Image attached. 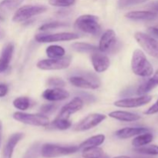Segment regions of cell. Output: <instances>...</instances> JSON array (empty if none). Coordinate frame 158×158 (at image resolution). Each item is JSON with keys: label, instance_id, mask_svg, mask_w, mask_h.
<instances>
[{"label": "cell", "instance_id": "obj_25", "mask_svg": "<svg viewBox=\"0 0 158 158\" xmlns=\"http://www.w3.org/2000/svg\"><path fill=\"white\" fill-rule=\"evenodd\" d=\"M46 52L49 58L55 59L64 56L66 51L64 48L62 46H58V45H52L46 48Z\"/></svg>", "mask_w": 158, "mask_h": 158}, {"label": "cell", "instance_id": "obj_26", "mask_svg": "<svg viewBox=\"0 0 158 158\" xmlns=\"http://www.w3.org/2000/svg\"><path fill=\"white\" fill-rule=\"evenodd\" d=\"M24 0H2L0 2V11L2 12H9L17 9Z\"/></svg>", "mask_w": 158, "mask_h": 158}, {"label": "cell", "instance_id": "obj_34", "mask_svg": "<svg viewBox=\"0 0 158 158\" xmlns=\"http://www.w3.org/2000/svg\"><path fill=\"white\" fill-rule=\"evenodd\" d=\"M148 0H119L118 6L120 8H126L128 6H135L147 2Z\"/></svg>", "mask_w": 158, "mask_h": 158}, {"label": "cell", "instance_id": "obj_33", "mask_svg": "<svg viewBox=\"0 0 158 158\" xmlns=\"http://www.w3.org/2000/svg\"><path fill=\"white\" fill-rule=\"evenodd\" d=\"M49 4L57 7H69L75 4L76 0H49Z\"/></svg>", "mask_w": 158, "mask_h": 158}, {"label": "cell", "instance_id": "obj_27", "mask_svg": "<svg viewBox=\"0 0 158 158\" xmlns=\"http://www.w3.org/2000/svg\"><path fill=\"white\" fill-rule=\"evenodd\" d=\"M71 46L74 50L80 52H91L93 53V52L100 51L97 46L86 43H74Z\"/></svg>", "mask_w": 158, "mask_h": 158}, {"label": "cell", "instance_id": "obj_14", "mask_svg": "<svg viewBox=\"0 0 158 158\" xmlns=\"http://www.w3.org/2000/svg\"><path fill=\"white\" fill-rule=\"evenodd\" d=\"M99 52H93L91 56V62L96 72L103 73L107 70L110 62L108 56Z\"/></svg>", "mask_w": 158, "mask_h": 158}, {"label": "cell", "instance_id": "obj_8", "mask_svg": "<svg viewBox=\"0 0 158 158\" xmlns=\"http://www.w3.org/2000/svg\"><path fill=\"white\" fill-rule=\"evenodd\" d=\"M70 56H63L60 58L46 59L40 60L37 63L36 66L42 70H60L67 69L71 64Z\"/></svg>", "mask_w": 158, "mask_h": 158}, {"label": "cell", "instance_id": "obj_9", "mask_svg": "<svg viewBox=\"0 0 158 158\" xmlns=\"http://www.w3.org/2000/svg\"><path fill=\"white\" fill-rule=\"evenodd\" d=\"M106 118V116L101 114H91L80 120L74 127V131H86L93 129L97 125L100 124Z\"/></svg>", "mask_w": 158, "mask_h": 158}, {"label": "cell", "instance_id": "obj_28", "mask_svg": "<svg viewBox=\"0 0 158 158\" xmlns=\"http://www.w3.org/2000/svg\"><path fill=\"white\" fill-rule=\"evenodd\" d=\"M135 152L140 154H144V155H151L156 156L158 155V146L157 145H145V146L135 148L134 150Z\"/></svg>", "mask_w": 158, "mask_h": 158}, {"label": "cell", "instance_id": "obj_3", "mask_svg": "<svg viewBox=\"0 0 158 158\" xmlns=\"http://www.w3.org/2000/svg\"><path fill=\"white\" fill-rule=\"evenodd\" d=\"M80 150L79 146H62L53 143L42 145L41 156L44 158H56L75 154Z\"/></svg>", "mask_w": 158, "mask_h": 158}, {"label": "cell", "instance_id": "obj_37", "mask_svg": "<svg viewBox=\"0 0 158 158\" xmlns=\"http://www.w3.org/2000/svg\"><path fill=\"white\" fill-rule=\"evenodd\" d=\"M79 97L82 99L83 100V102H87V103H93L96 100L95 97H94L91 94H87V93H81V94H79Z\"/></svg>", "mask_w": 158, "mask_h": 158}, {"label": "cell", "instance_id": "obj_39", "mask_svg": "<svg viewBox=\"0 0 158 158\" xmlns=\"http://www.w3.org/2000/svg\"><path fill=\"white\" fill-rule=\"evenodd\" d=\"M9 88L7 85L6 84H0V97H3L8 94Z\"/></svg>", "mask_w": 158, "mask_h": 158}, {"label": "cell", "instance_id": "obj_23", "mask_svg": "<svg viewBox=\"0 0 158 158\" xmlns=\"http://www.w3.org/2000/svg\"><path fill=\"white\" fill-rule=\"evenodd\" d=\"M82 157L83 158H106L104 151L99 147L83 148Z\"/></svg>", "mask_w": 158, "mask_h": 158}, {"label": "cell", "instance_id": "obj_10", "mask_svg": "<svg viewBox=\"0 0 158 158\" xmlns=\"http://www.w3.org/2000/svg\"><path fill=\"white\" fill-rule=\"evenodd\" d=\"M79 39V35L74 32H59L55 34H39L35 36V40L38 43H53V42L71 41Z\"/></svg>", "mask_w": 158, "mask_h": 158}, {"label": "cell", "instance_id": "obj_1", "mask_svg": "<svg viewBox=\"0 0 158 158\" xmlns=\"http://www.w3.org/2000/svg\"><path fill=\"white\" fill-rule=\"evenodd\" d=\"M131 68L134 74L142 77H151L154 73L151 63L140 49H135L133 52L131 60Z\"/></svg>", "mask_w": 158, "mask_h": 158}, {"label": "cell", "instance_id": "obj_12", "mask_svg": "<svg viewBox=\"0 0 158 158\" xmlns=\"http://www.w3.org/2000/svg\"><path fill=\"white\" fill-rule=\"evenodd\" d=\"M84 102L82 100L80 97H74L73 100L66 105L62 107L61 110H60V114L57 117H60V118L64 119H69V116L73 114H75L77 111L80 110L83 108Z\"/></svg>", "mask_w": 158, "mask_h": 158}, {"label": "cell", "instance_id": "obj_17", "mask_svg": "<svg viewBox=\"0 0 158 158\" xmlns=\"http://www.w3.org/2000/svg\"><path fill=\"white\" fill-rule=\"evenodd\" d=\"M14 46L12 43H8L0 55V73L5 72L9 66L13 55Z\"/></svg>", "mask_w": 158, "mask_h": 158}, {"label": "cell", "instance_id": "obj_15", "mask_svg": "<svg viewBox=\"0 0 158 158\" xmlns=\"http://www.w3.org/2000/svg\"><path fill=\"white\" fill-rule=\"evenodd\" d=\"M42 97L49 101H60L67 99L69 97L68 91L60 87L47 89L43 93Z\"/></svg>", "mask_w": 158, "mask_h": 158}, {"label": "cell", "instance_id": "obj_29", "mask_svg": "<svg viewBox=\"0 0 158 158\" xmlns=\"http://www.w3.org/2000/svg\"><path fill=\"white\" fill-rule=\"evenodd\" d=\"M42 145L40 143H35L29 147L23 158H38L41 156Z\"/></svg>", "mask_w": 158, "mask_h": 158}, {"label": "cell", "instance_id": "obj_4", "mask_svg": "<svg viewBox=\"0 0 158 158\" xmlns=\"http://www.w3.org/2000/svg\"><path fill=\"white\" fill-rule=\"evenodd\" d=\"M75 26L79 30L94 35H100L101 26L99 23L98 17L93 15H83L77 19Z\"/></svg>", "mask_w": 158, "mask_h": 158}, {"label": "cell", "instance_id": "obj_2", "mask_svg": "<svg viewBox=\"0 0 158 158\" xmlns=\"http://www.w3.org/2000/svg\"><path fill=\"white\" fill-rule=\"evenodd\" d=\"M69 77V83L76 87L95 89L99 88L100 83L98 77L90 72H78Z\"/></svg>", "mask_w": 158, "mask_h": 158}, {"label": "cell", "instance_id": "obj_32", "mask_svg": "<svg viewBox=\"0 0 158 158\" xmlns=\"http://www.w3.org/2000/svg\"><path fill=\"white\" fill-rule=\"evenodd\" d=\"M68 24L66 23H63V22H51V23H46V24L43 25L40 27V30L46 31V30H51V29H58L60 27H65L67 26Z\"/></svg>", "mask_w": 158, "mask_h": 158}, {"label": "cell", "instance_id": "obj_30", "mask_svg": "<svg viewBox=\"0 0 158 158\" xmlns=\"http://www.w3.org/2000/svg\"><path fill=\"white\" fill-rule=\"evenodd\" d=\"M13 106L20 110H26L30 106V100L26 97H20L15 99L12 102Z\"/></svg>", "mask_w": 158, "mask_h": 158}, {"label": "cell", "instance_id": "obj_18", "mask_svg": "<svg viewBox=\"0 0 158 158\" xmlns=\"http://www.w3.org/2000/svg\"><path fill=\"white\" fill-rule=\"evenodd\" d=\"M147 132H149V129L146 127H125L118 130L115 135L120 139H129Z\"/></svg>", "mask_w": 158, "mask_h": 158}, {"label": "cell", "instance_id": "obj_40", "mask_svg": "<svg viewBox=\"0 0 158 158\" xmlns=\"http://www.w3.org/2000/svg\"><path fill=\"white\" fill-rule=\"evenodd\" d=\"M148 32H150V34H151L154 36L158 38V26H151V27L148 28Z\"/></svg>", "mask_w": 158, "mask_h": 158}, {"label": "cell", "instance_id": "obj_41", "mask_svg": "<svg viewBox=\"0 0 158 158\" xmlns=\"http://www.w3.org/2000/svg\"><path fill=\"white\" fill-rule=\"evenodd\" d=\"M151 7L154 9V10L158 11V2H155L151 4Z\"/></svg>", "mask_w": 158, "mask_h": 158}, {"label": "cell", "instance_id": "obj_22", "mask_svg": "<svg viewBox=\"0 0 158 158\" xmlns=\"http://www.w3.org/2000/svg\"><path fill=\"white\" fill-rule=\"evenodd\" d=\"M105 136L103 134H98V135L93 136L89 138L86 139L85 141L80 143L79 146L80 149H83L86 148H92V147H99L103 144L105 141Z\"/></svg>", "mask_w": 158, "mask_h": 158}, {"label": "cell", "instance_id": "obj_19", "mask_svg": "<svg viewBox=\"0 0 158 158\" xmlns=\"http://www.w3.org/2000/svg\"><path fill=\"white\" fill-rule=\"evenodd\" d=\"M109 116L115 120L122 122H134L137 121L140 119V116L134 113L127 112V111L117 110L110 113Z\"/></svg>", "mask_w": 158, "mask_h": 158}, {"label": "cell", "instance_id": "obj_21", "mask_svg": "<svg viewBox=\"0 0 158 158\" xmlns=\"http://www.w3.org/2000/svg\"><path fill=\"white\" fill-rule=\"evenodd\" d=\"M158 86V69L154 73V76L150 78L148 81L142 83L137 89V94L138 95H144Z\"/></svg>", "mask_w": 158, "mask_h": 158}, {"label": "cell", "instance_id": "obj_13", "mask_svg": "<svg viewBox=\"0 0 158 158\" xmlns=\"http://www.w3.org/2000/svg\"><path fill=\"white\" fill-rule=\"evenodd\" d=\"M117 43L116 32L113 29H107L102 35L99 43V50L102 52H109Z\"/></svg>", "mask_w": 158, "mask_h": 158}, {"label": "cell", "instance_id": "obj_11", "mask_svg": "<svg viewBox=\"0 0 158 158\" xmlns=\"http://www.w3.org/2000/svg\"><path fill=\"white\" fill-rule=\"evenodd\" d=\"M152 100V97L148 95H141L138 97L126 98L119 100L114 103V105L120 108H135L143 106Z\"/></svg>", "mask_w": 158, "mask_h": 158}, {"label": "cell", "instance_id": "obj_7", "mask_svg": "<svg viewBox=\"0 0 158 158\" xmlns=\"http://www.w3.org/2000/svg\"><path fill=\"white\" fill-rule=\"evenodd\" d=\"M134 38L137 43L143 49V50L158 60V41L151 35L143 32H137L134 35Z\"/></svg>", "mask_w": 158, "mask_h": 158}, {"label": "cell", "instance_id": "obj_31", "mask_svg": "<svg viewBox=\"0 0 158 158\" xmlns=\"http://www.w3.org/2000/svg\"><path fill=\"white\" fill-rule=\"evenodd\" d=\"M52 125L56 129L60 130V131H65V130L69 129L72 126V123L69 120V119L60 118V117H56L55 120L52 121Z\"/></svg>", "mask_w": 158, "mask_h": 158}, {"label": "cell", "instance_id": "obj_24", "mask_svg": "<svg viewBox=\"0 0 158 158\" xmlns=\"http://www.w3.org/2000/svg\"><path fill=\"white\" fill-rule=\"evenodd\" d=\"M154 140V136L151 133L147 132L144 134H140V135L136 136L135 138L132 140V145L134 148H139V147L145 146Z\"/></svg>", "mask_w": 158, "mask_h": 158}, {"label": "cell", "instance_id": "obj_6", "mask_svg": "<svg viewBox=\"0 0 158 158\" xmlns=\"http://www.w3.org/2000/svg\"><path fill=\"white\" fill-rule=\"evenodd\" d=\"M13 118L25 124L36 127H46L49 124V120L44 114H26L23 112H15Z\"/></svg>", "mask_w": 158, "mask_h": 158}, {"label": "cell", "instance_id": "obj_16", "mask_svg": "<svg viewBox=\"0 0 158 158\" xmlns=\"http://www.w3.org/2000/svg\"><path fill=\"white\" fill-rule=\"evenodd\" d=\"M24 137L23 133H15L9 138L2 151V158H12L15 146Z\"/></svg>", "mask_w": 158, "mask_h": 158}, {"label": "cell", "instance_id": "obj_35", "mask_svg": "<svg viewBox=\"0 0 158 158\" xmlns=\"http://www.w3.org/2000/svg\"><path fill=\"white\" fill-rule=\"evenodd\" d=\"M47 85L52 87L62 88L66 86V82L60 78H49L47 80Z\"/></svg>", "mask_w": 158, "mask_h": 158}, {"label": "cell", "instance_id": "obj_38", "mask_svg": "<svg viewBox=\"0 0 158 158\" xmlns=\"http://www.w3.org/2000/svg\"><path fill=\"white\" fill-rule=\"evenodd\" d=\"M158 113V99L154 104H153L148 110L144 112V114L147 115H153V114H157Z\"/></svg>", "mask_w": 158, "mask_h": 158}, {"label": "cell", "instance_id": "obj_36", "mask_svg": "<svg viewBox=\"0 0 158 158\" xmlns=\"http://www.w3.org/2000/svg\"><path fill=\"white\" fill-rule=\"evenodd\" d=\"M57 109V105L54 104V103H47V104H44L40 107V112L42 114H50L53 113Z\"/></svg>", "mask_w": 158, "mask_h": 158}, {"label": "cell", "instance_id": "obj_42", "mask_svg": "<svg viewBox=\"0 0 158 158\" xmlns=\"http://www.w3.org/2000/svg\"><path fill=\"white\" fill-rule=\"evenodd\" d=\"M2 134V121L0 120V144H1Z\"/></svg>", "mask_w": 158, "mask_h": 158}, {"label": "cell", "instance_id": "obj_5", "mask_svg": "<svg viewBox=\"0 0 158 158\" xmlns=\"http://www.w3.org/2000/svg\"><path fill=\"white\" fill-rule=\"evenodd\" d=\"M47 7L45 6H39V5H26L19 9H17L16 12L12 17V21L15 23H21L29 19L32 16L40 15L46 12Z\"/></svg>", "mask_w": 158, "mask_h": 158}, {"label": "cell", "instance_id": "obj_43", "mask_svg": "<svg viewBox=\"0 0 158 158\" xmlns=\"http://www.w3.org/2000/svg\"><path fill=\"white\" fill-rule=\"evenodd\" d=\"M114 158H131V157H128V156H118V157H116Z\"/></svg>", "mask_w": 158, "mask_h": 158}, {"label": "cell", "instance_id": "obj_20", "mask_svg": "<svg viewBox=\"0 0 158 158\" xmlns=\"http://www.w3.org/2000/svg\"><path fill=\"white\" fill-rule=\"evenodd\" d=\"M125 16L133 20H153L157 18V14L153 11H131Z\"/></svg>", "mask_w": 158, "mask_h": 158}]
</instances>
